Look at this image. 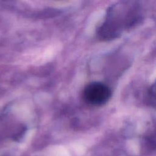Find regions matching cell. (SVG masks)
<instances>
[{"instance_id":"cell-1","label":"cell","mask_w":156,"mask_h":156,"mask_svg":"<svg viewBox=\"0 0 156 156\" xmlns=\"http://www.w3.org/2000/svg\"><path fill=\"white\" fill-rule=\"evenodd\" d=\"M142 18V9L137 2H118L108 9L105 19L98 30V37L104 40L118 38L138 24Z\"/></svg>"},{"instance_id":"cell-2","label":"cell","mask_w":156,"mask_h":156,"mask_svg":"<svg viewBox=\"0 0 156 156\" xmlns=\"http://www.w3.org/2000/svg\"><path fill=\"white\" fill-rule=\"evenodd\" d=\"M112 91L105 83L93 82L86 85L83 91V96L87 103L93 106L105 104L110 99Z\"/></svg>"},{"instance_id":"cell-3","label":"cell","mask_w":156,"mask_h":156,"mask_svg":"<svg viewBox=\"0 0 156 156\" xmlns=\"http://www.w3.org/2000/svg\"><path fill=\"white\" fill-rule=\"evenodd\" d=\"M148 94H149L148 98L149 100V102L151 105L154 107H155V84L154 83L150 88L148 91Z\"/></svg>"}]
</instances>
